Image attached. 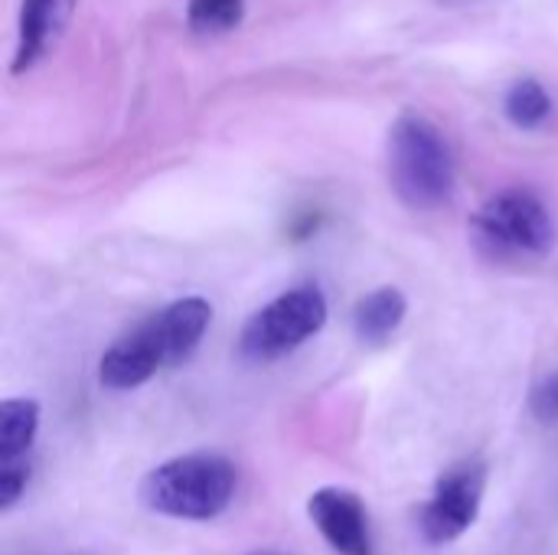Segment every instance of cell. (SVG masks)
Returning a JSON list of instances; mask_svg holds the SVG:
<instances>
[{"instance_id": "1", "label": "cell", "mask_w": 558, "mask_h": 555, "mask_svg": "<svg viewBox=\"0 0 558 555\" xmlns=\"http://www.w3.org/2000/svg\"><path fill=\"white\" fill-rule=\"evenodd\" d=\"M209 324L213 304L206 298H180L167 304L101 353L98 383L111 393L141 389L160 370L186 363L203 343Z\"/></svg>"}, {"instance_id": "2", "label": "cell", "mask_w": 558, "mask_h": 555, "mask_svg": "<svg viewBox=\"0 0 558 555\" xmlns=\"http://www.w3.org/2000/svg\"><path fill=\"white\" fill-rule=\"evenodd\" d=\"M235 487L239 474L226 455L193 451L157 464L141 481V500L167 520L206 523L232 504Z\"/></svg>"}, {"instance_id": "3", "label": "cell", "mask_w": 558, "mask_h": 555, "mask_svg": "<svg viewBox=\"0 0 558 555\" xmlns=\"http://www.w3.org/2000/svg\"><path fill=\"white\" fill-rule=\"evenodd\" d=\"M389 186L402 206L432 213L454 193V157L445 134L422 114L405 111L389 128Z\"/></svg>"}, {"instance_id": "4", "label": "cell", "mask_w": 558, "mask_h": 555, "mask_svg": "<svg viewBox=\"0 0 558 555\" xmlns=\"http://www.w3.org/2000/svg\"><path fill=\"white\" fill-rule=\"evenodd\" d=\"M327 314L324 291L314 285H298L248 317L239 337V353L248 363H275L317 337L327 324Z\"/></svg>"}, {"instance_id": "5", "label": "cell", "mask_w": 558, "mask_h": 555, "mask_svg": "<svg viewBox=\"0 0 558 555\" xmlns=\"http://www.w3.org/2000/svg\"><path fill=\"white\" fill-rule=\"evenodd\" d=\"M477 245L494 258H533L556 245V219L530 190H504L490 196L474 222Z\"/></svg>"}, {"instance_id": "6", "label": "cell", "mask_w": 558, "mask_h": 555, "mask_svg": "<svg viewBox=\"0 0 558 555\" xmlns=\"http://www.w3.org/2000/svg\"><path fill=\"white\" fill-rule=\"evenodd\" d=\"M484 491H487V468L481 461H464L445 471L428 504L418 514L422 536L432 546H448L461 540L481 517Z\"/></svg>"}, {"instance_id": "7", "label": "cell", "mask_w": 558, "mask_h": 555, "mask_svg": "<svg viewBox=\"0 0 558 555\" xmlns=\"http://www.w3.org/2000/svg\"><path fill=\"white\" fill-rule=\"evenodd\" d=\"M307 517L337 555H376L369 514L360 494L347 487H320L307 500Z\"/></svg>"}, {"instance_id": "8", "label": "cell", "mask_w": 558, "mask_h": 555, "mask_svg": "<svg viewBox=\"0 0 558 555\" xmlns=\"http://www.w3.org/2000/svg\"><path fill=\"white\" fill-rule=\"evenodd\" d=\"M75 10V0H23L20 7V33H16V52H13V75H23L33 69L65 33L69 16Z\"/></svg>"}, {"instance_id": "9", "label": "cell", "mask_w": 558, "mask_h": 555, "mask_svg": "<svg viewBox=\"0 0 558 555\" xmlns=\"http://www.w3.org/2000/svg\"><path fill=\"white\" fill-rule=\"evenodd\" d=\"M405 314H409V301L399 288H392V285L376 288L366 298H360V304L353 311L356 337L363 343H386L402 327Z\"/></svg>"}, {"instance_id": "10", "label": "cell", "mask_w": 558, "mask_h": 555, "mask_svg": "<svg viewBox=\"0 0 558 555\" xmlns=\"http://www.w3.org/2000/svg\"><path fill=\"white\" fill-rule=\"evenodd\" d=\"M39 432L36 399H3L0 402V464L20 461L33 448Z\"/></svg>"}, {"instance_id": "11", "label": "cell", "mask_w": 558, "mask_h": 555, "mask_svg": "<svg viewBox=\"0 0 558 555\" xmlns=\"http://www.w3.org/2000/svg\"><path fill=\"white\" fill-rule=\"evenodd\" d=\"M504 114L520 131H536L553 114V95L536 79H517L504 95Z\"/></svg>"}, {"instance_id": "12", "label": "cell", "mask_w": 558, "mask_h": 555, "mask_svg": "<svg viewBox=\"0 0 558 555\" xmlns=\"http://www.w3.org/2000/svg\"><path fill=\"white\" fill-rule=\"evenodd\" d=\"M245 0H190L186 23L196 33H229L242 23Z\"/></svg>"}, {"instance_id": "13", "label": "cell", "mask_w": 558, "mask_h": 555, "mask_svg": "<svg viewBox=\"0 0 558 555\" xmlns=\"http://www.w3.org/2000/svg\"><path fill=\"white\" fill-rule=\"evenodd\" d=\"M530 412L543 425H558V370L543 376L530 393Z\"/></svg>"}, {"instance_id": "14", "label": "cell", "mask_w": 558, "mask_h": 555, "mask_svg": "<svg viewBox=\"0 0 558 555\" xmlns=\"http://www.w3.org/2000/svg\"><path fill=\"white\" fill-rule=\"evenodd\" d=\"M26 484H29V464L23 458L3 461L0 464V510H10L26 494Z\"/></svg>"}, {"instance_id": "15", "label": "cell", "mask_w": 558, "mask_h": 555, "mask_svg": "<svg viewBox=\"0 0 558 555\" xmlns=\"http://www.w3.org/2000/svg\"><path fill=\"white\" fill-rule=\"evenodd\" d=\"M252 555H275V553H252Z\"/></svg>"}]
</instances>
